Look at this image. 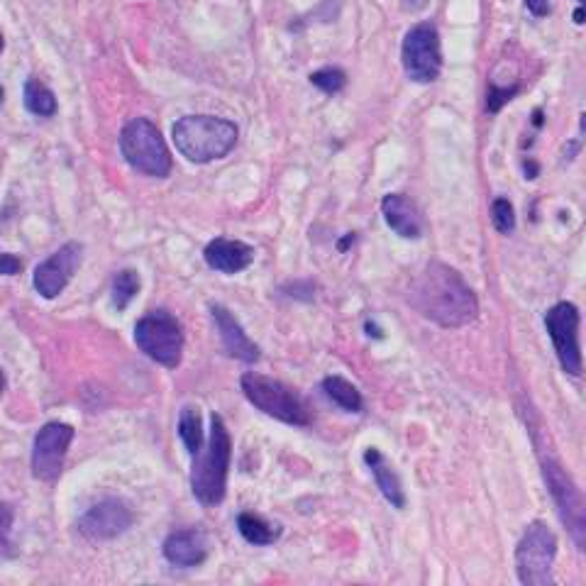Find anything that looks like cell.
Instances as JSON below:
<instances>
[{"instance_id": "cell-1", "label": "cell", "mask_w": 586, "mask_h": 586, "mask_svg": "<svg viewBox=\"0 0 586 586\" xmlns=\"http://www.w3.org/2000/svg\"><path fill=\"white\" fill-rule=\"evenodd\" d=\"M411 303L423 318L433 320L442 328H462L472 323L479 313V303L467 281L452 267L442 262H430L413 279L408 289Z\"/></svg>"}, {"instance_id": "cell-2", "label": "cell", "mask_w": 586, "mask_h": 586, "mask_svg": "<svg viewBox=\"0 0 586 586\" xmlns=\"http://www.w3.org/2000/svg\"><path fill=\"white\" fill-rule=\"evenodd\" d=\"M232 457V438L218 413L210 416L208 445L193 457L191 491L196 501L206 508L220 506L228 494V472Z\"/></svg>"}, {"instance_id": "cell-3", "label": "cell", "mask_w": 586, "mask_h": 586, "mask_svg": "<svg viewBox=\"0 0 586 586\" xmlns=\"http://www.w3.org/2000/svg\"><path fill=\"white\" fill-rule=\"evenodd\" d=\"M174 145L193 164H210L228 157L235 149L237 130L235 123L215 115H186L171 127Z\"/></svg>"}, {"instance_id": "cell-4", "label": "cell", "mask_w": 586, "mask_h": 586, "mask_svg": "<svg viewBox=\"0 0 586 586\" xmlns=\"http://www.w3.org/2000/svg\"><path fill=\"white\" fill-rule=\"evenodd\" d=\"M240 389L257 411L267 413V416L281 420L286 425H296V428L311 425V408H308V403L284 381L259 372H245L240 379Z\"/></svg>"}, {"instance_id": "cell-5", "label": "cell", "mask_w": 586, "mask_h": 586, "mask_svg": "<svg viewBox=\"0 0 586 586\" xmlns=\"http://www.w3.org/2000/svg\"><path fill=\"white\" fill-rule=\"evenodd\" d=\"M120 152L125 162L152 179H167L171 152L159 127L147 118H132L120 132Z\"/></svg>"}, {"instance_id": "cell-6", "label": "cell", "mask_w": 586, "mask_h": 586, "mask_svg": "<svg viewBox=\"0 0 586 586\" xmlns=\"http://www.w3.org/2000/svg\"><path fill=\"white\" fill-rule=\"evenodd\" d=\"M184 330L179 320L164 308L142 315L135 325V345L142 355L157 362L164 369H176L184 357Z\"/></svg>"}, {"instance_id": "cell-7", "label": "cell", "mask_w": 586, "mask_h": 586, "mask_svg": "<svg viewBox=\"0 0 586 586\" xmlns=\"http://www.w3.org/2000/svg\"><path fill=\"white\" fill-rule=\"evenodd\" d=\"M557 557V538L545 523L528 525L516 550L518 579L528 586L552 584V567Z\"/></svg>"}, {"instance_id": "cell-8", "label": "cell", "mask_w": 586, "mask_h": 586, "mask_svg": "<svg viewBox=\"0 0 586 586\" xmlns=\"http://www.w3.org/2000/svg\"><path fill=\"white\" fill-rule=\"evenodd\" d=\"M543 474L547 486H550L557 513H560V521L565 523L574 545L586 555V494L569 479V474H565V469L555 460L543 462Z\"/></svg>"}, {"instance_id": "cell-9", "label": "cell", "mask_w": 586, "mask_h": 586, "mask_svg": "<svg viewBox=\"0 0 586 586\" xmlns=\"http://www.w3.org/2000/svg\"><path fill=\"white\" fill-rule=\"evenodd\" d=\"M401 62L406 76L416 84H433L442 69L440 35L433 22H420L403 37Z\"/></svg>"}, {"instance_id": "cell-10", "label": "cell", "mask_w": 586, "mask_h": 586, "mask_svg": "<svg viewBox=\"0 0 586 586\" xmlns=\"http://www.w3.org/2000/svg\"><path fill=\"white\" fill-rule=\"evenodd\" d=\"M71 442H74V428L59 420L42 425L37 430L35 442H32V474L44 484L57 482L59 474L64 469L66 452H69Z\"/></svg>"}, {"instance_id": "cell-11", "label": "cell", "mask_w": 586, "mask_h": 586, "mask_svg": "<svg viewBox=\"0 0 586 586\" xmlns=\"http://www.w3.org/2000/svg\"><path fill=\"white\" fill-rule=\"evenodd\" d=\"M547 333L555 345L562 369L572 377L582 374V350H579V311L574 303H557L545 315Z\"/></svg>"}, {"instance_id": "cell-12", "label": "cell", "mask_w": 586, "mask_h": 586, "mask_svg": "<svg viewBox=\"0 0 586 586\" xmlns=\"http://www.w3.org/2000/svg\"><path fill=\"white\" fill-rule=\"evenodd\" d=\"M132 523H135V513L123 499H103L81 513L76 528L91 543H108L127 533Z\"/></svg>"}, {"instance_id": "cell-13", "label": "cell", "mask_w": 586, "mask_h": 586, "mask_svg": "<svg viewBox=\"0 0 586 586\" xmlns=\"http://www.w3.org/2000/svg\"><path fill=\"white\" fill-rule=\"evenodd\" d=\"M84 262V245L81 242H66L52 257L40 262L32 272V286L42 298H57Z\"/></svg>"}, {"instance_id": "cell-14", "label": "cell", "mask_w": 586, "mask_h": 586, "mask_svg": "<svg viewBox=\"0 0 586 586\" xmlns=\"http://www.w3.org/2000/svg\"><path fill=\"white\" fill-rule=\"evenodd\" d=\"M210 313H213V323L215 328H218L223 355L237 359V362H247V364L259 362L262 350H259L257 342L250 340V335L245 333L240 320H237L228 308L220 306V303H213V306H210Z\"/></svg>"}, {"instance_id": "cell-15", "label": "cell", "mask_w": 586, "mask_h": 586, "mask_svg": "<svg viewBox=\"0 0 586 586\" xmlns=\"http://www.w3.org/2000/svg\"><path fill=\"white\" fill-rule=\"evenodd\" d=\"M254 247L242 240H230V237H215L203 250V259L213 272H220L225 276H235L245 269L252 267L254 262Z\"/></svg>"}, {"instance_id": "cell-16", "label": "cell", "mask_w": 586, "mask_h": 586, "mask_svg": "<svg viewBox=\"0 0 586 586\" xmlns=\"http://www.w3.org/2000/svg\"><path fill=\"white\" fill-rule=\"evenodd\" d=\"M162 555L171 567H198L208 560V538L196 528L174 530V533L164 540Z\"/></svg>"}, {"instance_id": "cell-17", "label": "cell", "mask_w": 586, "mask_h": 586, "mask_svg": "<svg viewBox=\"0 0 586 586\" xmlns=\"http://www.w3.org/2000/svg\"><path fill=\"white\" fill-rule=\"evenodd\" d=\"M381 213H384L386 225L396 232L398 237L406 240H418L423 235V218H420L416 203L408 201L401 193H389L381 201Z\"/></svg>"}, {"instance_id": "cell-18", "label": "cell", "mask_w": 586, "mask_h": 586, "mask_svg": "<svg viewBox=\"0 0 586 586\" xmlns=\"http://www.w3.org/2000/svg\"><path fill=\"white\" fill-rule=\"evenodd\" d=\"M364 462H367V467L372 469V477H374V482H377L381 494H384V499L389 501L394 508L406 506V496H403L401 479L396 477V472L391 469V464L386 462V457L381 455L377 447H369V450L364 452Z\"/></svg>"}, {"instance_id": "cell-19", "label": "cell", "mask_w": 586, "mask_h": 586, "mask_svg": "<svg viewBox=\"0 0 586 586\" xmlns=\"http://www.w3.org/2000/svg\"><path fill=\"white\" fill-rule=\"evenodd\" d=\"M237 530H240L242 538L254 547H267L274 545L281 538L279 525L269 523L267 518L257 516V513H240L237 516Z\"/></svg>"}, {"instance_id": "cell-20", "label": "cell", "mask_w": 586, "mask_h": 586, "mask_svg": "<svg viewBox=\"0 0 586 586\" xmlns=\"http://www.w3.org/2000/svg\"><path fill=\"white\" fill-rule=\"evenodd\" d=\"M25 108L30 110L32 115H37V118H52V115H57L59 103L57 96H54L40 79L30 76V79L25 81Z\"/></svg>"}, {"instance_id": "cell-21", "label": "cell", "mask_w": 586, "mask_h": 586, "mask_svg": "<svg viewBox=\"0 0 586 586\" xmlns=\"http://www.w3.org/2000/svg\"><path fill=\"white\" fill-rule=\"evenodd\" d=\"M179 438L184 442L186 452L196 457L203 447V416L196 406H184L179 413Z\"/></svg>"}, {"instance_id": "cell-22", "label": "cell", "mask_w": 586, "mask_h": 586, "mask_svg": "<svg viewBox=\"0 0 586 586\" xmlns=\"http://www.w3.org/2000/svg\"><path fill=\"white\" fill-rule=\"evenodd\" d=\"M323 391L335 406H340L347 413H359L362 411V394L357 391V386L352 381L342 377H328L323 381Z\"/></svg>"}, {"instance_id": "cell-23", "label": "cell", "mask_w": 586, "mask_h": 586, "mask_svg": "<svg viewBox=\"0 0 586 586\" xmlns=\"http://www.w3.org/2000/svg\"><path fill=\"white\" fill-rule=\"evenodd\" d=\"M140 286H142L140 274H137L135 269H123V272L115 274L113 284H110V303H113L115 311L123 313L125 308L137 298Z\"/></svg>"}, {"instance_id": "cell-24", "label": "cell", "mask_w": 586, "mask_h": 586, "mask_svg": "<svg viewBox=\"0 0 586 586\" xmlns=\"http://www.w3.org/2000/svg\"><path fill=\"white\" fill-rule=\"evenodd\" d=\"M311 84L315 88H320L323 93H328V96H335V93H340L342 88H345L347 76L345 71L333 69V66H330V69H320L315 71V74H311Z\"/></svg>"}, {"instance_id": "cell-25", "label": "cell", "mask_w": 586, "mask_h": 586, "mask_svg": "<svg viewBox=\"0 0 586 586\" xmlns=\"http://www.w3.org/2000/svg\"><path fill=\"white\" fill-rule=\"evenodd\" d=\"M491 220H494V228L503 232V235L516 230V213H513V206L508 198H496L491 203Z\"/></svg>"}, {"instance_id": "cell-26", "label": "cell", "mask_w": 586, "mask_h": 586, "mask_svg": "<svg viewBox=\"0 0 586 586\" xmlns=\"http://www.w3.org/2000/svg\"><path fill=\"white\" fill-rule=\"evenodd\" d=\"M15 525V511L10 503L0 501V555L10 550V535H13Z\"/></svg>"}, {"instance_id": "cell-27", "label": "cell", "mask_w": 586, "mask_h": 586, "mask_svg": "<svg viewBox=\"0 0 586 586\" xmlns=\"http://www.w3.org/2000/svg\"><path fill=\"white\" fill-rule=\"evenodd\" d=\"M516 91H518L516 86H513V88H496V86H491L489 88V101H486V108H489L491 113H499L501 105L506 103V101H511V96Z\"/></svg>"}, {"instance_id": "cell-28", "label": "cell", "mask_w": 586, "mask_h": 586, "mask_svg": "<svg viewBox=\"0 0 586 586\" xmlns=\"http://www.w3.org/2000/svg\"><path fill=\"white\" fill-rule=\"evenodd\" d=\"M22 272V259L18 254L0 252V276H18Z\"/></svg>"}, {"instance_id": "cell-29", "label": "cell", "mask_w": 586, "mask_h": 586, "mask_svg": "<svg viewBox=\"0 0 586 586\" xmlns=\"http://www.w3.org/2000/svg\"><path fill=\"white\" fill-rule=\"evenodd\" d=\"M525 5H528V10L535 18H545L550 13V3L547 0H525Z\"/></svg>"}, {"instance_id": "cell-30", "label": "cell", "mask_w": 586, "mask_h": 586, "mask_svg": "<svg viewBox=\"0 0 586 586\" xmlns=\"http://www.w3.org/2000/svg\"><path fill=\"white\" fill-rule=\"evenodd\" d=\"M425 3H428V0H403V8H406V10H420V8H425Z\"/></svg>"}, {"instance_id": "cell-31", "label": "cell", "mask_w": 586, "mask_h": 586, "mask_svg": "<svg viewBox=\"0 0 586 586\" xmlns=\"http://www.w3.org/2000/svg\"><path fill=\"white\" fill-rule=\"evenodd\" d=\"M352 242H355V235H352V232H350V235H347L345 240L337 242V250H340V252H347V247H350Z\"/></svg>"}, {"instance_id": "cell-32", "label": "cell", "mask_w": 586, "mask_h": 586, "mask_svg": "<svg viewBox=\"0 0 586 586\" xmlns=\"http://www.w3.org/2000/svg\"><path fill=\"white\" fill-rule=\"evenodd\" d=\"M574 22H577V25H584V22H586V8H577V13H574Z\"/></svg>"}, {"instance_id": "cell-33", "label": "cell", "mask_w": 586, "mask_h": 586, "mask_svg": "<svg viewBox=\"0 0 586 586\" xmlns=\"http://www.w3.org/2000/svg\"><path fill=\"white\" fill-rule=\"evenodd\" d=\"M367 330H369V335H374V337H381V333H379L377 328H374L372 323H367Z\"/></svg>"}, {"instance_id": "cell-34", "label": "cell", "mask_w": 586, "mask_h": 586, "mask_svg": "<svg viewBox=\"0 0 586 586\" xmlns=\"http://www.w3.org/2000/svg\"><path fill=\"white\" fill-rule=\"evenodd\" d=\"M3 389H5V377H3V372H0V394H3Z\"/></svg>"}, {"instance_id": "cell-35", "label": "cell", "mask_w": 586, "mask_h": 586, "mask_svg": "<svg viewBox=\"0 0 586 586\" xmlns=\"http://www.w3.org/2000/svg\"><path fill=\"white\" fill-rule=\"evenodd\" d=\"M3 47H5V40H3V35H0V54H3Z\"/></svg>"}, {"instance_id": "cell-36", "label": "cell", "mask_w": 586, "mask_h": 586, "mask_svg": "<svg viewBox=\"0 0 586 586\" xmlns=\"http://www.w3.org/2000/svg\"><path fill=\"white\" fill-rule=\"evenodd\" d=\"M582 130H584V132H586V113H584V115H582Z\"/></svg>"}, {"instance_id": "cell-37", "label": "cell", "mask_w": 586, "mask_h": 586, "mask_svg": "<svg viewBox=\"0 0 586 586\" xmlns=\"http://www.w3.org/2000/svg\"><path fill=\"white\" fill-rule=\"evenodd\" d=\"M3 98H5V91H3V86H0V103H3Z\"/></svg>"}]
</instances>
